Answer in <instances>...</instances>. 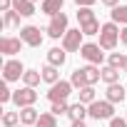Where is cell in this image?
I'll return each mask as SVG.
<instances>
[{"mask_svg": "<svg viewBox=\"0 0 127 127\" xmlns=\"http://www.w3.org/2000/svg\"><path fill=\"white\" fill-rule=\"evenodd\" d=\"M65 60H67V52L62 50V47H50V50H47V65L62 67V65H65Z\"/></svg>", "mask_w": 127, "mask_h": 127, "instance_id": "obj_13", "label": "cell"}, {"mask_svg": "<svg viewBox=\"0 0 127 127\" xmlns=\"http://www.w3.org/2000/svg\"><path fill=\"white\" fill-rule=\"evenodd\" d=\"M20 125V112H3V127H18Z\"/></svg>", "mask_w": 127, "mask_h": 127, "instance_id": "obj_27", "label": "cell"}, {"mask_svg": "<svg viewBox=\"0 0 127 127\" xmlns=\"http://www.w3.org/2000/svg\"><path fill=\"white\" fill-rule=\"evenodd\" d=\"M82 72H85L87 85H95V82H100V80H102V70H100L97 65H85V67H82Z\"/></svg>", "mask_w": 127, "mask_h": 127, "instance_id": "obj_19", "label": "cell"}, {"mask_svg": "<svg viewBox=\"0 0 127 127\" xmlns=\"http://www.w3.org/2000/svg\"><path fill=\"white\" fill-rule=\"evenodd\" d=\"M80 55L90 62V65H102V60H105V52H102V47L97 42H85L82 50H80Z\"/></svg>", "mask_w": 127, "mask_h": 127, "instance_id": "obj_10", "label": "cell"}, {"mask_svg": "<svg viewBox=\"0 0 127 127\" xmlns=\"http://www.w3.org/2000/svg\"><path fill=\"white\" fill-rule=\"evenodd\" d=\"M18 127H25V125H18Z\"/></svg>", "mask_w": 127, "mask_h": 127, "instance_id": "obj_38", "label": "cell"}, {"mask_svg": "<svg viewBox=\"0 0 127 127\" xmlns=\"http://www.w3.org/2000/svg\"><path fill=\"white\" fill-rule=\"evenodd\" d=\"M37 120H40V115H37L35 107H25V110H20V125H25V127H35Z\"/></svg>", "mask_w": 127, "mask_h": 127, "instance_id": "obj_16", "label": "cell"}, {"mask_svg": "<svg viewBox=\"0 0 127 127\" xmlns=\"http://www.w3.org/2000/svg\"><path fill=\"white\" fill-rule=\"evenodd\" d=\"M72 127H87L85 122H72Z\"/></svg>", "mask_w": 127, "mask_h": 127, "instance_id": "obj_36", "label": "cell"}, {"mask_svg": "<svg viewBox=\"0 0 127 127\" xmlns=\"http://www.w3.org/2000/svg\"><path fill=\"white\" fill-rule=\"evenodd\" d=\"M3 25H5V28H15V25H20V15H18L15 10L3 13Z\"/></svg>", "mask_w": 127, "mask_h": 127, "instance_id": "obj_26", "label": "cell"}, {"mask_svg": "<svg viewBox=\"0 0 127 127\" xmlns=\"http://www.w3.org/2000/svg\"><path fill=\"white\" fill-rule=\"evenodd\" d=\"M122 72H127V57H125V62H122Z\"/></svg>", "mask_w": 127, "mask_h": 127, "instance_id": "obj_37", "label": "cell"}, {"mask_svg": "<svg viewBox=\"0 0 127 127\" xmlns=\"http://www.w3.org/2000/svg\"><path fill=\"white\" fill-rule=\"evenodd\" d=\"M32 3H35V0H32Z\"/></svg>", "mask_w": 127, "mask_h": 127, "instance_id": "obj_39", "label": "cell"}, {"mask_svg": "<svg viewBox=\"0 0 127 127\" xmlns=\"http://www.w3.org/2000/svg\"><path fill=\"white\" fill-rule=\"evenodd\" d=\"M117 42H120V28H117V23H105L102 30H100V42L97 45L102 50H115Z\"/></svg>", "mask_w": 127, "mask_h": 127, "instance_id": "obj_2", "label": "cell"}, {"mask_svg": "<svg viewBox=\"0 0 127 127\" xmlns=\"http://www.w3.org/2000/svg\"><path fill=\"white\" fill-rule=\"evenodd\" d=\"M23 75H25V67H23L20 60H5L3 62V77H5V82H18Z\"/></svg>", "mask_w": 127, "mask_h": 127, "instance_id": "obj_9", "label": "cell"}, {"mask_svg": "<svg viewBox=\"0 0 127 127\" xmlns=\"http://www.w3.org/2000/svg\"><path fill=\"white\" fill-rule=\"evenodd\" d=\"M120 42H125V45H127V28H122V30H120Z\"/></svg>", "mask_w": 127, "mask_h": 127, "instance_id": "obj_35", "label": "cell"}, {"mask_svg": "<svg viewBox=\"0 0 127 127\" xmlns=\"http://www.w3.org/2000/svg\"><path fill=\"white\" fill-rule=\"evenodd\" d=\"M110 127H127V117L122 120V117H112L110 120Z\"/></svg>", "mask_w": 127, "mask_h": 127, "instance_id": "obj_31", "label": "cell"}, {"mask_svg": "<svg viewBox=\"0 0 127 127\" xmlns=\"http://www.w3.org/2000/svg\"><path fill=\"white\" fill-rule=\"evenodd\" d=\"M82 37H85V32L77 28V30H67V35L62 37V50L65 52H80L82 50Z\"/></svg>", "mask_w": 127, "mask_h": 127, "instance_id": "obj_8", "label": "cell"}, {"mask_svg": "<svg viewBox=\"0 0 127 127\" xmlns=\"http://www.w3.org/2000/svg\"><path fill=\"white\" fill-rule=\"evenodd\" d=\"M20 40H23L28 47H40L42 40H45V35H42L40 28H35V25H25V28H20Z\"/></svg>", "mask_w": 127, "mask_h": 127, "instance_id": "obj_6", "label": "cell"}, {"mask_svg": "<svg viewBox=\"0 0 127 127\" xmlns=\"http://www.w3.org/2000/svg\"><path fill=\"white\" fill-rule=\"evenodd\" d=\"M87 112H90V117H95L97 122H100V120H112V117H115V105L107 102V100H95L92 105H87Z\"/></svg>", "mask_w": 127, "mask_h": 127, "instance_id": "obj_4", "label": "cell"}, {"mask_svg": "<svg viewBox=\"0 0 127 127\" xmlns=\"http://www.w3.org/2000/svg\"><path fill=\"white\" fill-rule=\"evenodd\" d=\"M120 75H122V70H117V67H102V82H107V85H115V82H120Z\"/></svg>", "mask_w": 127, "mask_h": 127, "instance_id": "obj_20", "label": "cell"}, {"mask_svg": "<svg viewBox=\"0 0 127 127\" xmlns=\"http://www.w3.org/2000/svg\"><path fill=\"white\" fill-rule=\"evenodd\" d=\"M13 10L20 18H30V15H35V3L32 0H13Z\"/></svg>", "mask_w": 127, "mask_h": 127, "instance_id": "obj_14", "label": "cell"}, {"mask_svg": "<svg viewBox=\"0 0 127 127\" xmlns=\"http://www.w3.org/2000/svg\"><path fill=\"white\" fill-rule=\"evenodd\" d=\"M95 3H97V0H75V5H77V8H92Z\"/></svg>", "mask_w": 127, "mask_h": 127, "instance_id": "obj_32", "label": "cell"}, {"mask_svg": "<svg viewBox=\"0 0 127 127\" xmlns=\"http://www.w3.org/2000/svg\"><path fill=\"white\" fill-rule=\"evenodd\" d=\"M23 45H25V42H23L20 37H13V35H5L3 40H0V52L10 57V55H18Z\"/></svg>", "mask_w": 127, "mask_h": 127, "instance_id": "obj_11", "label": "cell"}, {"mask_svg": "<svg viewBox=\"0 0 127 127\" xmlns=\"http://www.w3.org/2000/svg\"><path fill=\"white\" fill-rule=\"evenodd\" d=\"M125 57H127V55H120V52H112V55L107 57V62H110V67H117V70H122V62H125Z\"/></svg>", "mask_w": 127, "mask_h": 127, "instance_id": "obj_29", "label": "cell"}, {"mask_svg": "<svg viewBox=\"0 0 127 127\" xmlns=\"http://www.w3.org/2000/svg\"><path fill=\"white\" fill-rule=\"evenodd\" d=\"M70 82H72V87H77V90L87 87V80H85V72H82V67H77V70L70 75Z\"/></svg>", "mask_w": 127, "mask_h": 127, "instance_id": "obj_24", "label": "cell"}, {"mask_svg": "<svg viewBox=\"0 0 127 127\" xmlns=\"http://www.w3.org/2000/svg\"><path fill=\"white\" fill-rule=\"evenodd\" d=\"M77 23H80V30L85 35H97L102 30V25L97 23V18L92 13V8H77Z\"/></svg>", "mask_w": 127, "mask_h": 127, "instance_id": "obj_1", "label": "cell"}, {"mask_svg": "<svg viewBox=\"0 0 127 127\" xmlns=\"http://www.w3.org/2000/svg\"><path fill=\"white\" fill-rule=\"evenodd\" d=\"M72 90H75V87H72L70 80H60V82L50 85V90H47V100H50V102H67V97H70Z\"/></svg>", "mask_w": 127, "mask_h": 127, "instance_id": "obj_5", "label": "cell"}, {"mask_svg": "<svg viewBox=\"0 0 127 127\" xmlns=\"http://www.w3.org/2000/svg\"><path fill=\"white\" fill-rule=\"evenodd\" d=\"M0 10H3V13L13 10V0H0Z\"/></svg>", "mask_w": 127, "mask_h": 127, "instance_id": "obj_33", "label": "cell"}, {"mask_svg": "<svg viewBox=\"0 0 127 127\" xmlns=\"http://www.w3.org/2000/svg\"><path fill=\"white\" fill-rule=\"evenodd\" d=\"M50 112H52L55 117H60V115H67V112H70V105H67V102H52Z\"/></svg>", "mask_w": 127, "mask_h": 127, "instance_id": "obj_28", "label": "cell"}, {"mask_svg": "<svg viewBox=\"0 0 127 127\" xmlns=\"http://www.w3.org/2000/svg\"><path fill=\"white\" fill-rule=\"evenodd\" d=\"M102 5H107V8H117L120 5V0H100Z\"/></svg>", "mask_w": 127, "mask_h": 127, "instance_id": "obj_34", "label": "cell"}, {"mask_svg": "<svg viewBox=\"0 0 127 127\" xmlns=\"http://www.w3.org/2000/svg\"><path fill=\"white\" fill-rule=\"evenodd\" d=\"M35 127H57V117L52 112H40V120L35 122Z\"/></svg>", "mask_w": 127, "mask_h": 127, "instance_id": "obj_23", "label": "cell"}, {"mask_svg": "<svg viewBox=\"0 0 127 127\" xmlns=\"http://www.w3.org/2000/svg\"><path fill=\"white\" fill-rule=\"evenodd\" d=\"M62 5H65V0H42V13L55 18L57 13H62Z\"/></svg>", "mask_w": 127, "mask_h": 127, "instance_id": "obj_17", "label": "cell"}, {"mask_svg": "<svg viewBox=\"0 0 127 127\" xmlns=\"http://www.w3.org/2000/svg\"><path fill=\"white\" fill-rule=\"evenodd\" d=\"M40 72H42V82H47V85H55V82H60V67L45 65Z\"/></svg>", "mask_w": 127, "mask_h": 127, "instance_id": "obj_18", "label": "cell"}, {"mask_svg": "<svg viewBox=\"0 0 127 127\" xmlns=\"http://www.w3.org/2000/svg\"><path fill=\"white\" fill-rule=\"evenodd\" d=\"M13 102H15L20 110L32 107V105L37 102V92H35V87H20V90H15V92H13Z\"/></svg>", "mask_w": 127, "mask_h": 127, "instance_id": "obj_7", "label": "cell"}, {"mask_svg": "<svg viewBox=\"0 0 127 127\" xmlns=\"http://www.w3.org/2000/svg\"><path fill=\"white\" fill-rule=\"evenodd\" d=\"M90 112H87V105H82V102H75V105H70V112H67V117L72 120V122H85V117H87Z\"/></svg>", "mask_w": 127, "mask_h": 127, "instance_id": "obj_15", "label": "cell"}, {"mask_svg": "<svg viewBox=\"0 0 127 127\" xmlns=\"http://www.w3.org/2000/svg\"><path fill=\"white\" fill-rule=\"evenodd\" d=\"M77 95H80V102H82V105H92V102H95V87H92V85L82 87Z\"/></svg>", "mask_w": 127, "mask_h": 127, "instance_id": "obj_25", "label": "cell"}, {"mask_svg": "<svg viewBox=\"0 0 127 127\" xmlns=\"http://www.w3.org/2000/svg\"><path fill=\"white\" fill-rule=\"evenodd\" d=\"M107 102H112V105H117V102H122V100H127V90L120 85V82H115V85H107V97H105Z\"/></svg>", "mask_w": 127, "mask_h": 127, "instance_id": "obj_12", "label": "cell"}, {"mask_svg": "<svg viewBox=\"0 0 127 127\" xmlns=\"http://www.w3.org/2000/svg\"><path fill=\"white\" fill-rule=\"evenodd\" d=\"M13 100V92L8 90V85L3 82V85H0V102H10Z\"/></svg>", "mask_w": 127, "mask_h": 127, "instance_id": "obj_30", "label": "cell"}, {"mask_svg": "<svg viewBox=\"0 0 127 127\" xmlns=\"http://www.w3.org/2000/svg\"><path fill=\"white\" fill-rule=\"evenodd\" d=\"M112 23H117V25H125L127 28V5H117V8H112Z\"/></svg>", "mask_w": 127, "mask_h": 127, "instance_id": "obj_22", "label": "cell"}, {"mask_svg": "<svg viewBox=\"0 0 127 127\" xmlns=\"http://www.w3.org/2000/svg\"><path fill=\"white\" fill-rule=\"evenodd\" d=\"M45 32H47V37H52V40L65 37V35H67V15H65V13H57L55 18H50Z\"/></svg>", "mask_w": 127, "mask_h": 127, "instance_id": "obj_3", "label": "cell"}, {"mask_svg": "<svg viewBox=\"0 0 127 127\" xmlns=\"http://www.w3.org/2000/svg\"><path fill=\"white\" fill-rule=\"evenodd\" d=\"M40 80H42V72H40V70H25V75H23L25 87H37Z\"/></svg>", "mask_w": 127, "mask_h": 127, "instance_id": "obj_21", "label": "cell"}]
</instances>
